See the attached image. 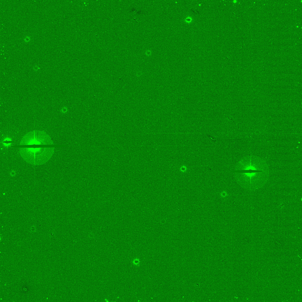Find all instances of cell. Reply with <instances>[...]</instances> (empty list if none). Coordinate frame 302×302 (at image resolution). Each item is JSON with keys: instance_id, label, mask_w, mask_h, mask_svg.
<instances>
[{"instance_id": "6da1fadb", "label": "cell", "mask_w": 302, "mask_h": 302, "mask_svg": "<svg viewBox=\"0 0 302 302\" xmlns=\"http://www.w3.org/2000/svg\"><path fill=\"white\" fill-rule=\"evenodd\" d=\"M54 147L21 148L20 155L28 163L34 165H41L45 163L52 157Z\"/></svg>"}, {"instance_id": "7a4b0ae2", "label": "cell", "mask_w": 302, "mask_h": 302, "mask_svg": "<svg viewBox=\"0 0 302 302\" xmlns=\"http://www.w3.org/2000/svg\"><path fill=\"white\" fill-rule=\"evenodd\" d=\"M53 144L51 138L45 132L39 130H34L27 133L23 137L20 143V145Z\"/></svg>"}]
</instances>
